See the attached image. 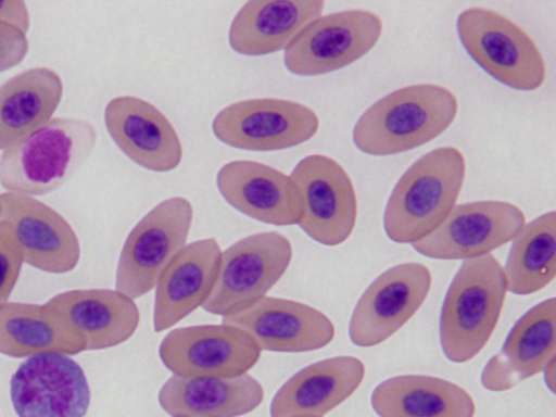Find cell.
Returning <instances> with one entry per match:
<instances>
[{"instance_id":"cell-29","label":"cell","mask_w":556,"mask_h":417,"mask_svg":"<svg viewBox=\"0 0 556 417\" xmlns=\"http://www.w3.org/2000/svg\"><path fill=\"white\" fill-rule=\"evenodd\" d=\"M23 263V255L11 227L5 222L0 220V306L8 302L18 279Z\"/></svg>"},{"instance_id":"cell-6","label":"cell","mask_w":556,"mask_h":417,"mask_svg":"<svg viewBox=\"0 0 556 417\" xmlns=\"http://www.w3.org/2000/svg\"><path fill=\"white\" fill-rule=\"evenodd\" d=\"M193 207L184 197L168 198L151 208L128 233L116 267L115 290L140 298L186 245Z\"/></svg>"},{"instance_id":"cell-31","label":"cell","mask_w":556,"mask_h":417,"mask_svg":"<svg viewBox=\"0 0 556 417\" xmlns=\"http://www.w3.org/2000/svg\"><path fill=\"white\" fill-rule=\"evenodd\" d=\"M0 22L12 25L26 34L30 27V14L22 0H0Z\"/></svg>"},{"instance_id":"cell-24","label":"cell","mask_w":556,"mask_h":417,"mask_svg":"<svg viewBox=\"0 0 556 417\" xmlns=\"http://www.w3.org/2000/svg\"><path fill=\"white\" fill-rule=\"evenodd\" d=\"M323 0H252L233 16L228 41L248 56L286 50L296 35L323 14Z\"/></svg>"},{"instance_id":"cell-23","label":"cell","mask_w":556,"mask_h":417,"mask_svg":"<svg viewBox=\"0 0 556 417\" xmlns=\"http://www.w3.org/2000/svg\"><path fill=\"white\" fill-rule=\"evenodd\" d=\"M262 384L244 372L233 377L170 376L159 391L161 408L172 417H238L263 401Z\"/></svg>"},{"instance_id":"cell-26","label":"cell","mask_w":556,"mask_h":417,"mask_svg":"<svg viewBox=\"0 0 556 417\" xmlns=\"http://www.w3.org/2000/svg\"><path fill=\"white\" fill-rule=\"evenodd\" d=\"M62 96V78L48 67L28 68L0 85V150L49 122Z\"/></svg>"},{"instance_id":"cell-17","label":"cell","mask_w":556,"mask_h":417,"mask_svg":"<svg viewBox=\"0 0 556 417\" xmlns=\"http://www.w3.org/2000/svg\"><path fill=\"white\" fill-rule=\"evenodd\" d=\"M104 124L117 148L139 166L165 173L181 163L177 131L149 101L134 96L111 99L104 109Z\"/></svg>"},{"instance_id":"cell-13","label":"cell","mask_w":556,"mask_h":417,"mask_svg":"<svg viewBox=\"0 0 556 417\" xmlns=\"http://www.w3.org/2000/svg\"><path fill=\"white\" fill-rule=\"evenodd\" d=\"M18 417H85L90 388L81 366L70 355L46 352L29 356L10 380Z\"/></svg>"},{"instance_id":"cell-11","label":"cell","mask_w":556,"mask_h":417,"mask_svg":"<svg viewBox=\"0 0 556 417\" xmlns=\"http://www.w3.org/2000/svg\"><path fill=\"white\" fill-rule=\"evenodd\" d=\"M526 224L517 205L497 200L455 204L445 219L426 238L412 244L426 257L471 260L511 241Z\"/></svg>"},{"instance_id":"cell-1","label":"cell","mask_w":556,"mask_h":417,"mask_svg":"<svg viewBox=\"0 0 556 417\" xmlns=\"http://www.w3.org/2000/svg\"><path fill=\"white\" fill-rule=\"evenodd\" d=\"M457 112L458 100L448 88L406 86L386 94L361 115L353 128V142L368 155L403 153L440 136Z\"/></svg>"},{"instance_id":"cell-14","label":"cell","mask_w":556,"mask_h":417,"mask_svg":"<svg viewBox=\"0 0 556 417\" xmlns=\"http://www.w3.org/2000/svg\"><path fill=\"white\" fill-rule=\"evenodd\" d=\"M159 355L174 375L233 377L248 372L261 350L242 330L223 323L172 330L160 343Z\"/></svg>"},{"instance_id":"cell-15","label":"cell","mask_w":556,"mask_h":417,"mask_svg":"<svg viewBox=\"0 0 556 417\" xmlns=\"http://www.w3.org/2000/svg\"><path fill=\"white\" fill-rule=\"evenodd\" d=\"M223 323L247 333L261 352L315 351L336 334L332 321L319 309L266 295L223 316Z\"/></svg>"},{"instance_id":"cell-8","label":"cell","mask_w":556,"mask_h":417,"mask_svg":"<svg viewBox=\"0 0 556 417\" xmlns=\"http://www.w3.org/2000/svg\"><path fill=\"white\" fill-rule=\"evenodd\" d=\"M383 24L372 11L352 9L320 15L287 47L286 68L298 76L341 70L367 54L379 41Z\"/></svg>"},{"instance_id":"cell-2","label":"cell","mask_w":556,"mask_h":417,"mask_svg":"<svg viewBox=\"0 0 556 417\" xmlns=\"http://www.w3.org/2000/svg\"><path fill=\"white\" fill-rule=\"evenodd\" d=\"M466 177V160L440 147L415 161L394 186L383 214L388 238L414 244L430 235L455 206Z\"/></svg>"},{"instance_id":"cell-19","label":"cell","mask_w":556,"mask_h":417,"mask_svg":"<svg viewBox=\"0 0 556 417\" xmlns=\"http://www.w3.org/2000/svg\"><path fill=\"white\" fill-rule=\"evenodd\" d=\"M556 302L552 296L527 311L510 329L502 349L481 372V384L492 392L508 391L541 372L556 358Z\"/></svg>"},{"instance_id":"cell-21","label":"cell","mask_w":556,"mask_h":417,"mask_svg":"<svg viewBox=\"0 0 556 417\" xmlns=\"http://www.w3.org/2000/svg\"><path fill=\"white\" fill-rule=\"evenodd\" d=\"M220 248L214 238L186 244L155 286L153 328H172L210 296L218 271Z\"/></svg>"},{"instance_id":"cell-4","label":"cell","mask_w":556,"mask_h":417,"mask_svg":"<svg viewBox=\"0 0 556 417\" xmlns=\"http://www.w3.org/2000/svg\"><path fill=\"white\" fill-rule=\"evenodd\" d=\"M507 292L503 266L492 254L463 261L445 294L440 344L453 363L472 359L488 343Z\"/></svg>"},{"instance_id":"cell-12","label":"cell","mask_w":556,"mask_h":417,"mask_svg":"<svg viewBox=\"0 0 556 417\" xmlns=\"http://www.w3.org/2000/svg\"><path fill=\"white\" fill-rule=\"evenodd\" d=\"M432 283L429 268L406 262L381 273L358 299L349 337L359 348L378 345L400 330L420 308Z\"/></svg>"},{"instance_id":"cell-5","label":"cell","mask_w":556,"mask_h":417,"mask_svg":"<svg viewBox=\"0 0 556 417\" xmlns=\"http://www.w3.org/2000/svg\"><path fill=\"white\" fill-rule=\"evenodd\" d=\"M459 40L471 59L509 88L532 91L546 77V65L532 37L507 16L488 8H469L456 22Z\"/></svg>"},{"instance_id":"cell-32","label":"cell","mask_w":556,"mask_h":417,"mask_svg":"<svg viewBox=\"0 0 556 417\" xmlns=\"http://www.w3.org/2000/svg\"><path fill=\"white\" fill-rule=\"evenodd\" d=\"M544 382L547 387V389L555 393L556 389V358H553L542 370Z\"/></svg>"},{"instance_id":"cell-10","label":"cell","mask_w":556,"mask_h":417,"mask_svg":"<svg viewBox=\"0 0 556 417\" xmlns=\"http://www.w3.org/2000/svg\"><path fill=\"white\" fill-rule=\"evenodd\" d=\"M290 177L301 197L300 228L324 245L346 241L355 227L357 199L341 164L327 155L311 154L296 163Z\"/></svg>"},{"instance_id":"cell-22","label":"cell","mask_w":556,"mask_h":417,"mask_svg":"<svg viewBox=\"0 0 556 417\" xmlns=\"http://www.w3.org/2000/svg\"><path fill=\"white\" fill-rule=\"evenodd\" d=\"M365 372L364 363L354 356L313 363L278 389L270 402V417H323L356 391Z\"/></svg>"},{"instance_id":"cell-18","label":"cell","mask_w":556,"mask_h":417,"mask_svg":"<svg viewBox=\"0 0 556 417\" xmlns=\"http://www.w3.org/2000/svg\"><path fill=\"white\" fill-rule=\"evenodd\" d=\"M216 185L225 201L242 214L275 226L298 225L301 197L292 178L263 163L236 160L217 172Z\"/></svg>"},{"instance_id":"cell-25","label":"cell","mask_w":556,"mask_h":417,"mask_svg":"<svg viewBox=\"0 0 556 417\" xmlns=\"http://www.w3.org/2000/svg\"><path fill=\"white\" fill-rule=\"evenodd\" d=\"M370 403L379 417H473L476 413L465 389L426 375L386 379L371 392Z\"/></svg>"},{"instance_id":"cell-3","label":"cell","mask_w":556,"mask_h":417,"mask_svg":"<svg viewBox=\"0 0 556 417\" xmlns=\"http://www.w3.org/2000/svg\"><path fill=\"white\" fill-rule=\"evenodd\" d=\"M97 129L88 121L52 117L3 150L0 185L7 192L40 197L62 187L96 148Z\"/></svg>"},{"instance_id":"cell-9","label":"cell","mask_w":556,"mask_h":417,"mask_svg":"<svg viewBox=\"0 0 556 417\" xmlns=\"http://www.w3.org/2000/svg\"><path fill=\"white\" fill-rule=\"evenodd\" d=\"M319 118L307 105L287 99L256 98L231 103L213 118L212 131L223 143L247 151H276L316 135Z\"/></svg>"},{"instance_id":"cell-7","label":"cell","mask_w":556,"mask_h":417,"mask_svg":"<svg viewBox=\"0 0 556 417\" xmlns=\"http://www.w3.org/2000/svg\"><path fill=\"white\" fill-rule=\"evenodd\" d=\"M292 255L290 240L277 231L253 233L235 242L220 254L203 309L225 316L264 296L283 276Z\"/></svg>"},{"instance_id":"cell-28","label":"cell","mask_w":556,"mask_h":417,"mask_svg":"<svg viewBox=\"0 0 556 417\" xmlns=\"http://www.w3.org/2000/svg\"><path fill=\"white\" fill-rule=\"evenodd\" d=\"M507 291L528 295L544 289L556 275V213L546 212L521 228L503 267Z\"/></svg>"},{"instance_id":"cell-30","label":"cell","mask_w":556,"mask_h":417,"mask_svg":"<svg viewBox=\"0 0 556 417\" xmlns=\"http://www.w3.org/2000/svg\"><path fill=\"white\" fill-rule=\"evenodd\" d=\"M28 49L26 34L0 22V73L18 65L26 56Z\"/></svg>"},{"instance_id":"cell-27","label":"cell","mask_w":556,"mask_h":417,"mask_svg":"<svg viewBox=\"0 0 556 417\" xmlns=\"http://www.w3.org/2000/svg\"><path fill=\"white\" fill-rule=\"evenodd\" d=\"M85 351L80 336L46 306L7 302L0 306V353L21 358L46 352L75 355Z\"/></svg>"},{"instance_id":"cell-20","label":"cell","mask_w":556,"mask_h":417,"mask_svg":"<svg viewBox=\"0 0 556 417\" xmlns=\"http://www.w3.org/2000/svg\"><path fill=\"white\" fill-rule=\"evenodd\" d=\"M45 306L81 337L85 351L124 343L140 320L135 301L111 289L68 290L52 296Z\"/></svg>"},{"instance_id":"cell-16","label":"cell","mask_w":556,"mask_h":417,"mask_svg":"<svg viewBox=\"0 0 556 417\" xmlns=\"http://www.w3.org/2000/svg\"><path fill=\"white\" fill-rule=\"evenodd\" d=\"M0 220L5 222L26 264L51 274L73 270L80 258V244L71 224L35 197L0 193Z\"/></svg>"}]
</instances>
